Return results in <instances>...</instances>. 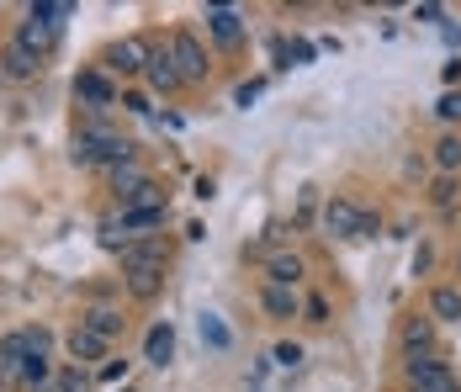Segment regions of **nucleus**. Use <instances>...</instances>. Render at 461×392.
Listing matches in <instances>:
<instances>
[{"label":"nucleus","instance_id":"nucleus-1","mask_svg":"<svg viewBox=\"0 0 461 392\" xmlns=\"http://www.w3.org/2000/svg\"><path fill=\"white\" fill-rule=\"evenodd\" d=\"M403 377H409V392H461L456 371L446 360H435V355H414Z\"/></svg>","mask_w":461,"mask_h":392},{"label":"nucleus","instance_id":"nucleus-2","mask_svg":"<svg viewBox=\"0 0 461 392\" xmlns=\"http://www.w3.org/2000/svg\"><path fill=\"white\" fill-rule=\"evenodd\" d=\"M170 59H176V69H181L185 86H202L207 69H212V64H207V48L196 43L191 32H176V38H170Z\"/></svg>","mask_w":461,"mask_h":392},{"label":"nucleus","instance_id":"nucleus-3","mask_svg":"<svg viewBox=\"0 0 461 392\" xmlns=\"http://www.w3.org/2000/svg\"><path fill=\"white\" fill-rule=\"evenodd\" d=\"M149 59H154V43H143V38H122L106 48V69H117V75H143Z\"/></svg>","mask_w":461,"mask_h":392},{"label":"nucleus","instance_id":"nucleus-4","mask_svg":"<svg viewBox=\"0 0 461 392\" xmlns=\"http://www.w3.org/2000/svg\"><path fill=\"white\" fill-rule=\"evenodd\" d=\"M117 260H122V270H143V265H165V239H128L122 250H117Z\"/></svg>","mask_w":461,"mask_h":392},{"label":"nucleus","instance_id":"nucleus-5","mask_svg":"<svg viewBox=\"0 0 461 392\" xmlns=\"http://www.w3.org/2000/svg\"><path fill=\"white\" fill-rule=\"evenodd\" d=\"M207 32H212L223 48L244 43V16H239L233 5H207Z\"/></svg>","mask_w":461,"mask_h":392},{"label":"nucleus","instance_id":"nucleus-6","mask_svg":"<svg viewBox=\"0 0 461 392\" xmlns=\"http://www.w3.org/2000/svg\"><path fill=\"white\" fill-rule=\"evenodd\" d=\"M323 228H329L334 239H356V228H361V207L345 202V196H334V202L323 207Z\"/></svg>","mask_w":461,"mask_h":392},{"label":"nucleus","instance_id":"nucleus-7","mask_svg":"<svg viewBox=\"0 0 461 392\" xmlns=\"http://www.w3.org/2000/svg\"><path fill=\"white\" fill-rule=\"evenodd\" d=\"M75 96H80L86 106H95V112H106V106H117V86H112L106 75H95V69H86V75L75 80Z\"/></svg>","mask_w":461,"mask_h":392},{"label":"nucleus","instance_id":"nucleus-8","mask_svg":"<svg viewBox=\"0 0 461 392\" xmlns=\"http://www.w3.org/2000/svg\"><path fill=\"white\" fill-rule=\"evenodd\" d=\"M0 69H5V80H38L43 59H38V53H27V48L11 38V43H5V53H0Z\"/></svg>","mask_w":461,"mask_h":392},{"label":"nucleus","instance_id":"nucleus-9","mask_svg":"<svg viewBox=\"0 0 461 392\" xmlns=\"http://www.w3.org/2000/svg\"><path fill=\"white\" fill-rule=\"evenodd\" d=\"M16 43L43 59V53H53V43H59V27H53V22H38V16H27V22L16 27Z\"/></svg>","mask_w":461,"mask_h":392},{"label":"nucleus","instance_id":"nucleus-10","mask_svg":"<svg viewBox=\"0 0 461 392\" xmlns=\"http://www.w3.org/2000/svg\"><path fill=\"white\" fill-rule=\"evenodd\" d=\"M22 371H27V350H22V329H16V334L0 340V387L22 382Z\"/></svg>","mask_w":461,"mask_h":392},{"label":"nucleus","instance_id":"nucleus-11","mask_svg":"<svg viewBox=\"0 0 461 392\" xmlns=\"http://www.w3.org/2000/svg\"><path fill=\"white\" fill-rule=\"evenodd\" d=\"M143 75H149V86H154V90H181L185 86L181 69H176V59H170V43L154 48V59H149V69H143Z\"/></svg>","mask_w":461,"mask_h":392},{"label":"nucleus","instance_id":"nucleus-12","mask_svg":"<svg viewBox=\"0 0 461 392\" xmlns=\"http://www.w3.org/2000/svg\"><path fill=\"white\" fill-rule=\"evenodd\" d=\"M117 223H122V233H128V239H149V233L165 223V207H122Z\"/></svg>","mask_w":461,"mask_h":392},{"label":"nucleus","instance_id":"nucleus-13","mask_svg":"<svg viewBox=\"0 0 461 392\" xmlns=\"http://www.w3.org/2000/svg\"><path fill=\"white\" fill-rule=\"evenodd\" d=\"M143 360H149V366H170V360H176V329H170V324H154V329H149Z\"/></svg>","mask_w":461,"mask_h":392},{"label":"nucleus","instance_id":"nucleus-14","mask_svg":"<svg viewBox=\"0 0 461 392\" xmlns=\"http://www.w3.org/2000/svg\"><path fill=\"white\" fill-rule=\"evenodd\" d=\"M159 287H165V265H143V270H128V292H133L139 303H154V297H159Z\"/></svg>","mask_w":461,"mask_h":392},{"label":"nucleus","instance_id":"nucleus-15","mask_svg":"<svg viewBox=\"0 0 461 392\" xmlns=\"http://www.w3.org/2000/svg\"><path fill=\"white\" fill-rule=\"evenodd\" d=\"M266 270H271V287H297L308 265H303V255H292V250H281V255H271V260H266Z\"/></svg>","mask_w":461,"mask_h":392},{"label":"nucleus","instance_id":"nucleus-16","mask_svg":"<svg viewBox=\"0 0 461 392\" xmlns=\"http://www.w3.org/2000/svg\"><path fill=\"white\" fill-rule=\"evenodd\" d=\"M429 318L461 324V287H435V292H429Z\"/></svg>","mask_w":461,"mask_h":392},{"label":"nucleus","instance_id":"nucleus-17","mask_svg":"<svg viewBox=\"0 0 461 392\" xmlns=\"http://www.w3.org/2000/svg\"><path fill=\"white\" fill-rule=\"evenodd\" d=\"M69 355H75V360H101V355H106V340L91 334L86 324H75V334H69Z\"/></svg>","mask_w":461,"mask_h":392},{"label":"nucleus","instance_id":"nucleus-18","mask_svg":"<svg viewBox=\"0 0 461 392\" xmlns=\"http://www.w3.org/2000/svg\"><path fill=\"white\" fill-rule=\"evenodd\" d=\"M260 307H266L271 318H292V313H297V292H292V287H271V281H266Z\"/></svg>","mask_w":461,"mask_h":392},{"label":"nucleus","instance_id":"nucleus-19","mask_svg":"<svg viewBox=\"0 0 461 392\" xmlns=\"http://www.w3.org/2000/svg\"><path fill=\"white\" fill-rule=\"evenodd\" d=\"M429 345H435V329H429V318L403 324V350H409V355H429Z\"/></svg>","mask_w":461,"mask_h":392},{"label":"nucleus","instance_id":"nucleus-20","mask_svg":"<svg viewBox=\"0 0 461 392\" xmlns=\"http://www.w3.org/2000/svg\"><path fill=\"white\" fill-rule=\"evenodd\" d=\"M143 180H149V175H143L133 160H128V165H112V191H117V202H122V196H133Z\"/></svg>","mask_w":461,"mask_h":392},{"label":"nucleus","instance_id":"nucleus-21","mask_svg":"<svg viewBox=\"0 0 461 392\" xmlns=\"http://www.w3.org/2000/svg\"><path fill=\"white\" fill-rule=\"evenodd\" d=\"M435 165H440V175H456L461 170V138H456V132H446V138L435 143Z\"/></svg>","mask_w":461,"mask_h":392},{"label":"nucleus","instance_id":"nucleus-22","mask_svg":"<svg viewBox=\"0 0 461 392\" xmlns=\"http://www.w3.org/2000/svg\"><path fill=\"white\" fill-rule=\"evenodd\" d=\"M80 324H86V329H91V334H101V340H112V334H117V329H122V318H117V313H112V307H91V313H86V318H80Z\"/></svg>","mask_w":461,"mask_h":392},{"label":"nucleus","instance_id":"nucleus-23","mask_svg":"<svg viewBox=\"0 0 461 392\" xmlns=\"http://www.w3.org/2000/svg\"><path fill=\"white\" fill-rule=\"evenodd\" d=\"M27 16H38V22H53V27H59L64 16H75V5H69V0H32Z\"/></svg>","mask_w":461,"mask_h":392},{"label":"nucleus","instance_id":"nucleus-24","mask_svg":"<svg viewBox=\"0 0 461 392\" xmlns=\"http://www.w3.org/2000/svg\"><path fill=\"white\" fill-rule=\"evenodd\" d=\"M22 350H27V360H48V350H53V334H48L43 324H38V329H22Z\"/></svg>","mask_w":461,"mask_h":392},{"label":"nucleus","instance_id":"nucleus-25","mask_svg":"<svg viewBox=\"0 0 461 392\" xmlns=\"http://www.w3.org/2000/svg\"><path fill=\"white\" fill-rule=\"evenodd\" d=\"M435 117H440V123H461V90H446V96L435 101Z\"/></svg>","mask_w":461,"mask_h":392},{"label":"nucleus","instance_id":"nucleus-26","mask_svg":"<svg viewBox=\"0 0 461 392\" xmlns=\"http://www.w3.org/2000/svg\"><path fill=\"white\" fill-rule=\"evenodd\" d=\"M202 340H207L212 350H229V329H223V324L207 313V318H202Z\"/></svg>","mask_w":461,"mask_h":392},{"label":"nucleus","instance_id":"nucleus-27","mask_svg":"<svg viewBox=\"0 0 461 392\" xmlns=\"http://www.w3.org/2000/svg\"><path fill=\"white\" fill-rule=\"evenodd\" d=\"M59 392H91V377L80 366H69V371H59Z\"/></svg>","mask_w":461,"mask_h":392},{"label":"nucleus","instance_id":"nucleus-28","mask_svg":"<svg viewBox=\"0 0 461 392\" xmlns=\"http://www.w3.org/2000/svg\"><path fill=\"white\" fill-rule=\"evenodd\" d=\"M22 382H27V387H43V382H48V360H27Z\"/></svg>","mask_w":461,"mask_h":392},{"label":"nucleus","instance_id":"nucleus-29","mask_svg":"<svg viewBox=\"0 0 461 392\" xmlns=\"http://www.w3.org/2000/svg\"><path fill=\"white\" fill-rule=\"evenodd\" d=\"M276 366H286V371L303 366V345H276Z\"/></svg>","mask_w":461,"mask_h":392},{"label":"nucleus","instance_id":"nucleus-30","mask_svg":"<svg viewBox=\"0 0 461 392\" xmlns=\"http://www.w3.org/2000/svg\"><path fill=\"white\" fill-rule=\"evenodd\" d=\"M451 191H456L451 175H440V180H435V207H451Z\"/></svg>","mask_w":461,"mask_h":392},{"label":"nucleus","instance_id":"nucleus-31","mask_svg":"<svg viewBox=\"0 0 461 392\" xmlns=\"http://www.w3.org/2000/svg\"><path fill=\"white\" fill-rule=\"evenodd\" d=\"M382 233V223L371 218V213H361V228H356V239H376Z\"/></svg>","mask_w":461,"mask_h":392},{"label":"nucleus","instance_id":"nucleus-32","mask_svg":"<svg viewBox=\"0 0 461 392\" xmlns=\"http://www.w3.org/2000/svg\"><path fill=\"white\" fill-rule=\"evenodd\" d=\"M329 318V303L323 297H308V324H323Z\"/></svg>","mask_w":461,"mask_h":392},{"label":"nucleus","instance_id":"nucleus-33","mask_svg":"<svg viewBox=\"0 0 461 392\" xmlns=\"http://www.w3.org/2000/svg\"><path fill=\"white\" fill-rule=\"evenodd\" d=\"M461 80V59H446V86H456Z\"/></svg>","mask_w":461,"mask_h":392},{"label":"nucleus","instance_id":"nucleus-34","mask_svg":"<svg viewBox=\"0 0 461 392\" xmlns=\"http://www.w3.org/2000/svg\"><path fill=\"white\" fill-rule=\"evenodd\" d=\"M0 86H5V69H0Z\"/></svg>","mask_w":461,"mask_h":392}]
</instances>
